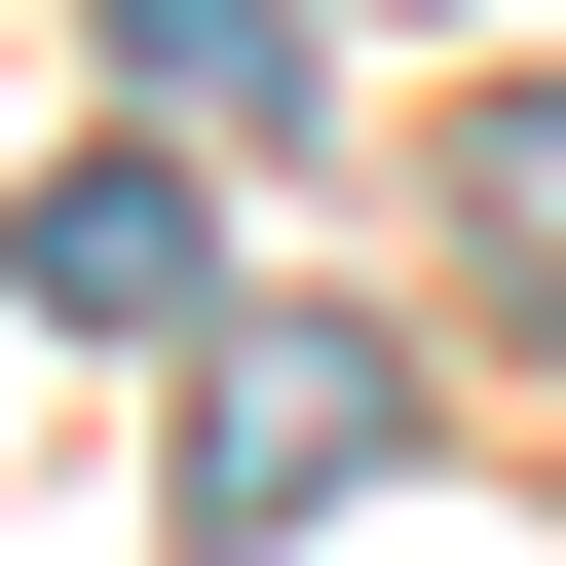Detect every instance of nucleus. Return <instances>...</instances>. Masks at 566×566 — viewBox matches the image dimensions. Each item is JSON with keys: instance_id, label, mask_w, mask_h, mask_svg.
I'll use <instances>...</instances> for the list:
<instances>
[{"instance_id": "nucleus-1", "label": "nucleus", "mask_w": 566, "mask_h": 566, "mask_svg": "<svg viewBox=\"0 0 566 566\" xmlns=\"http://www.w3.org/2000/svg\"><path fill=\"white\" fill-rule=\"evenodd\" d=\"M303 491H378V340H227V416H189V528H303Z\"/></svg>"}, {"instance_id": "nucleus-2", "label": "nucleus", "mask_w": 566, "mask_h": 566, "mask_svg": "<svg viewBox=\"0 0 566 566\" xmlns=\"http://www.w3.org/2000/svg\"><path fill=\"white\" fill-rule=\"evenodd\" d=\"M114 76H151V114H264V76H303V0H114Z\"/></svg>"}, {"instance_id": "nucleus-3", "label": "nucleus", "mask_w": 566, "mask_h": 566, "mask_svg": "<svg viewBox=\"0 0 566 566\" xmlns=\"http://www.w3.org/2000/svg\"><path fill=\"white\" fill-rule=\"evenodd\" d=\"M491 227H528V264H566V114H491Z\"/></svg>"}]
</instances>
